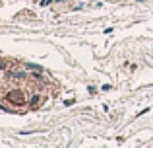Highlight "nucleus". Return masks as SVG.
Listing matches in <instances>:
<instances>
[{"label": "nucleus", "mask_w": 153, "mask_h": 148, "mask_svg": "<svg viewBox=\"0 0 153 148\" xmlns=\"http://www.w3.org/2000/svg\"><path fill=\"white\" fill-rule=\"evenodd\" d=\"M10 99L14 103H23V101H25V98H23L22 94H10Z\"/></svg>", "instance_id": "obj_1"}]
</instances>
